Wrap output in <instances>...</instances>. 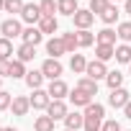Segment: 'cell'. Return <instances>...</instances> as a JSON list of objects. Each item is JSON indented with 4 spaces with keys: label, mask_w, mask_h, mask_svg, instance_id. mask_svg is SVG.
I'll use <instances>...</instances> for the list:
<instances>
[{
    "label": "cell",
    "mask_w": 131,
    "mask_h": 131,
    "mask_svg": "<svg viewBox=\"0 0 131 131\" xmlns=\"http://www.w3.org/2000/svg\"><path fill=\"white\" fill-rule=\"evenodd\" d=\"M57 10L62 16H75L80 8H77V0H57Z\"/></svg>",
    "instance_id": "16"
},
{
    "label": "cell",
    "mask_w": 131,
    "mask_h": 131,
    "mask_svg": "<svg viewBox=\"0 0 131 131\" xmlns=\"http://www.w3.org/2000/svg\"><path fill=\"white\" fill-rule=\"evenodd\" d=\"M70 67H72V72H75V75H85V70H88V59H85L82 54H72Z\"/></svg>",
    "instance_id": "19"
},
{
    "label": "cell",
    "mask_w": 131,
    "mask_h": 131,
    "mask_svg": "<svg viewBox=\"0 0 131 131\" xmlns=\"http://www.w3.org/2000/svg\"><path fill=\"white\" fill-rule=\"evenodd\" d=\"M116 59H118L121 64H131V46H128V44L116 46Z\"/></svg>",
    "instance_id": "24"
},
{
    "label": "cell",
    "mask_w": 131,
    "mask_h": 131,
    "mask_svg": "<svg viewBox=\"0 0 131 131\" xmlns=\"http://www.w3.org/2000/svg\"><path fill=\"white\" fill-rule=\"evenodd\" d=\"M46 54H51V59H59L62 54H67V46H64L62 39H49L46 41Z\"/></svg>",
    "instance_id": "12"
},
{
    "label": "cell",
    "mask_w": 131,
    "mask_h": 131,
    "mask_svg": "<svg viewBox=\"0 0 131 131\" xmlns=\"http://www.w3.org/2000/svg\"><path fill=\"white\" fill-rule=\"evenodd\" d=\"M16 54H18V59H21V62L26 64V62H31V59L36 57V46H31V44H21Z\"/></svg>",
    "instance_id": "21"
},
{
    "label": "cell",
    "mask_w": 131,
    "mask_h": 131,
    "mask_svg": "<svg viewBox=\"0 0 131 131\" xmlns=\"http://www.w3.org/2000/svg\"><path fill=\"white\" fill-rule=\"evenodd\" d=\"M85 77H90V80H103V77H108V70H105V62H98V59H93V62H88V70H85Z\"/></svg>",
    "instance_id": "3"
},
{
    "label": "cell",
    "mask_w": 131,
    "mask_h": 131,
    "mask_svg": "<svg viewBox=\"0 0 131 131\" xmlns=\"http://www.w3.org/2000/svg\"><path fill=\"white\" fill-rule=\"evenodd\" d=\"M34 131H54V118L51 116H39L34 121Z\"/></svg>",
    "instance_id": "22"
},
{
    "label": "cell",
    "mask_w": 131,
    "mask_h": 131,
    "mask_svg": "<svg viewBox=\"0 0 131 131\" xmlns=\"http://www.w3.org/2000/svg\"><path fill=\"white\" fill-rule=\"evenodd\" d=\"M28 100H31V108H36V111H46L49 103H51V95H49L46 90L39 88V90H34V95H31Z\"/></svg>",
    "instance_id": "6"
},
{
    "label": "cell",
    "mask_w": 131,
    "mask_h": 131,
    "mask_svg": "<svg viewBox=\"0 0 131 131\" xmlns=\"http://www.w3.org/2000/svg\"><path fill=\"white\" fill-rule=\"evenodd\" d=\"M64 131H67V128H64Z\"/></svg>",
    "instance_id": "46"
},
{
    "label": "cell",
    "mask_w": 131,
    "mask_h": 131,
    "mask_svg": "<svg viewBox=\"0 0 131 131\" xmlns=\"http://www.w3.org/2000/svg\"><path fill=\"white\" fill-rule=\"evenodd\" d=\"M0 131H3V128H0Z\"/></svg>",
    "instance_id": "47"
},
{
    "label": "cell",
    "mask_w": 131,
    "mask_h": 131,
    "mask_svg": "<svg viewBox=\"0 0 131 131\" xmlns=\"http://www.w3.org/2000/svg\"><path fill=\"white\" fill-rule=\"evenodd\" d=\"M77 88H80V90H85V93H90V95H98V82H95V80H90V77H80Z\"/></svg>",
    "instance_id": "27"
},
{
    "label": "cell",
    "mask_w": 131,
    "mask_h": 131,
    "mask_svg": "<svg viewBox=\"0 0 131 131\" xmlns=\"http://www.w3.org/2000/svg\"><path fill=\"white\" fill-rule=\"evenodd\" d=\"M62 41H64V46H67V51H70V54H75V49L80 46V41H77V34H75V31H72V34H64V36H62Z\"/></svg>",
    "instance_id": "29"
},
{
    "label": "cell",
    "mask_w": 131,
    "mask_h": 131,
    "mask_svg": "<svg viewBox=\"0 0 131 131\" xmlns=\"http://www.w3.org/2000/svg\"><path fill=\"white\" fill-rule=\"evenodd\" d=\"M0 31H3V36H5V39H16V36H23L21 21H16V18H8V21H3V23H0Z\"/></svg>",
    "instance_id": "4"
},
{
    "label": "cell",
    "mask_w": 131,
    "mask_h": 131,
    "mask_svg": "<svg viewBox=\"0 0 131 131\" xmlns=\"http://www.w3.org/2000/svg\"><path fill=\"white\" fill-rule=\"evenodd\" d=\"M123 113H126V118H131V100L126 103V108H123Z\"/></svg>",
    "instance_id": "39"
},
{
    "label": "cell",
    "mask_w": 131,
    "mask_h": 131,
    "mask_svg": "<svg viewBox=\"0 0 131 131\" xmlns=\"http://www.w3.org/2000/svg\"><path fill=\"white\" fill-rule=\"evenodd\" d=\"M0 90H3V77H0Z\"/></svg>",
    "instance_id": "43"
},
{
    "label": "cell",
    "mask_w": 131,
    "mask_h": 131,
    "mask_svg": "<svg viewBox=\"0 0 131 131\" xmlns=\"http://www.w3.org/2000/svg\"><path fill=\"white\" fill-rule=\"evenodd\" d=\"M70 100H72L75 108H88V105L93 103V95L85 93V90H80V88H75V90L70 93Z\"/></svg>",
    "instance_id": "10"
},
{
    "label": "cell",
    "mask_w": 131,
    "mask_h": 131,
    "mask_svg": "<svg viewBox=\"0 0 131 131\" xmlns=\"http://www.w3.org/2000/svg\"><path fill=\"white\" fill-rule=\"evenodd\" d=\"M116 3H118V0H116Z\"/></svg>",
    "instance_id": "45"
},
{
    "label": "cell",
    "mask_w": 131,
    "mask_h": 131,
    "mask_svg": "<svg viewBox=\"0 0 131 131\" xmlns=\"http://www.w3.org/2000/svg\"><path fill=\"white\" fill-rule=\"evenodd\" d=\"M105 82H108V88H111V90H118V88L123 85V75H121L118 70H113V72H108Z\"/></svg>",
    "instance_id": "26"
},
{
    "label": "cell",
    "mask_w": 131,
    "mask_h": 131,
    "mask_svg": "<svg viewBox=\"0 0 131 131\" xmlns=\"http://www.w3.org/2000/svg\"><path fill=\"white\" fill-rule=\"evenodd\" d=\"M10 54H13V44H10V39H0V59H10Z\"/></svg>",
    "instance_id": "31"
},
{
    "label": "cell",
    "mask_w": 131,
    "mask_h": 131,
    "mask_svg": "<svg viewBox=\"0 0 131 131\" xmlns=\"http://www.w3.org/2000/svg\"><path fill=\"white\" fill-rule=\"evenodd\" d=\"M85 131H100L103 128V116H105V108L100 103H90L85 108Z\"/></svg>",
    "instance_id": "1"
},
{
    "label": "cell",
    "mask_w": 131,
    "mask_h": 131,
    "mask_svg": "<svg viewBox=\"0 0 131 131\" xmlns=\"http://www.w3.org/2000/svg\"><path fill=\"white\" fill-rule=\"evenodd\" d=\"M118 39L121 41H131V23H118Z\"/></svg>",
    "instance_id": "35"
},
{
    "label": "cell",
    "mask_w": 131,
    "mask_h": 131,
    "mask_svg": "<svg viewBox=\"0 0 131 131\" xmlns=\"http://www.w3.org/2000/svg\"><path fill=\"white\" fill-rule=\"evenodd\" d=\"M108 5H111V0H90V13L93 16H103Z\"/></svg>",
    "instance_id": "28"
},
{
    "label": "cell",
    "mask_w": 131,
    "mask_h": 131,
    "mask_svg": "<svg viewBox=\"0 0 131 131\" xmlns=\"http://www.w3.org/2000/svg\"><path fill=\"white\" fill-rule=\"evenodd\" d=\"M95 57H98V62H108V59H113V57H116V46L98 44V46H95Z\"/></svg>",
    "instance_id": "20"
},
{
    "label": "cell",
    "mask_w": 131,
    "mask_h": 131,
    "mask_svg": "<svg viewBox=\"0 0 131 131\" xmlns=\"http://www.w3.org/2000/svg\"><path fill=\"white\" fill-rule=\"evenodd\" d=\"M0 77H10V59H0Z\"/></svg>",
    "instance_id": "38"
},
{
    "label": "cell",
    "mask_w": 131,
    "mask_h": 131,
    "mask_svg": "<svg viewBox=\"0 0 131 131\" xmlns=\"http://www.w3.org/2000/svg\"><path fill=\"white\" fill-rule=\"evenodd\" d=\"M23 44H31V46H36V44H41V39H44V34L39 31V26H28V28H23Z\"/></svg>",
    "instance_id": "13"
},
{
    "label": "cell",
    "mask_w": 131,
    "mask_h": 131,
    "mask_svg": "<svg viewBox=\"0 0 131 131\" xmlns=\"http://www.w3.org/2000/svg\"><path fill=\"white\" fill-rule=\"evenodd\" d=\"M126 13L131 16V0H126Z\"/></svg>",
    "instance_id": "40"
},
{
    "label": "cell",
    "mask_w": 131,
    "mask_h": 131,
    "mask_svg": "<svg viewBox=\"0 0 131 131\" xmlns=\"http://www.w3.org/2000/svg\"><path fill=\"white\" fill-rule=\"evenodd\" d=\"M100 131H123V128H121V123L116 118H111V121H103V128Z\"/></svg>",
    "instance_id": "37"
},
{
    "label": "cell",
    "mask_w": 131,
    "mask_h": 131,
    "mask_svg": "<svg viewBox=\"0 0 131 131\" xmlns=\"http://www.w3.org/2000/svg\"><path fill=\"white\" fill-rule=\"evenodd\" d=\"M131 100V93L126 90V88H118V90H111V95H108V103L113 105V108H126V103Z\"/></svg>",
    "instance_id": "5"
},
{
    "label": "cell",
    "mask_w": 131,
    "mask_h": 131,
    "mask_svg": "<svg viewBox=\"0 0 131 131\" xmlns=\"http://www.w3.org/2000/svg\"><path fill=\"white\" fill-rule=\"evenodd\" d=\"M21 18H23L26 23H31V26H34V23H39L44 16H41V8H39L36 3H26V5H23V13H21Z\"/></svg>",
    "instance_id": "7"
},
{
    "label": "cell",
    "mask_w": 131,
    "mask_h": 131,
    "mask_svg": "<svg viewBox=\"0 0 131 131\" xmlns=\"http://www.w3.org/2000/svg\"><path fill=\"white\" fill-rule=\"evenodd\" d=\"M72 18H75V26H77L80 31H88V28L93 26V21H95V16L90 13V8H88V10H85V8H80Z\"/></svg>",
    "instance_id": "8"
},
{
    "label": "cell",
    "mask_w": 131,
    "mask_h": 131,
    "mask_svg": "<svg viewBox=\"0 0 131 131\" xmlns=\"http://www.w3.org/2000/svg\"><path fill=\"white\" fill-rule=\"evenodd\" d=\"M67 105H64V100H51L49 103V108H46V116H51L54 121H59V118H67Z\"/></svg>",
    "instance_id": "11"
},
{
    "label": "cell",
    "mask_w": 131,
    "mask_h": 131,
    "mask_svg": "<svg viewBox=\"0 0 131 131\" xmlns=\"http://www.w3.org/2000/svg\"><path fill=\"white\" fill-rule=\"evenodd\" d=\"M3 8H5V0H0V10H3Z\"/></svg>",
    "instance_id": "41"
},
{
    "label": "cell",
    "mask_w": 131,
    "mask_h": 131,
    "mask_svg": "<svg viewBox=\"0 0 131 131\" xmlns=\"http://www.w3.org/2000/svg\"><path fill=\"white\" fill-rule=\"evenodd\" d=\"M3 131H18V128H13V126H10V128H3Z\"/></svg>",
    "instance_id": "42"
},
{
    "label": "cell",
    "mask_w": 131,
    "mask_h": 131,
    "mask_svg": "<svg viewBox=\"0 0 131 131\" xmlns=\"http://www.w3.org/2000/svg\"><path fill=\"white\" fill-rule=\"evenodd\" d=\"M28 72H26V64L21 62V59H13L10 62V77L13 80H21V77H26Z\"/></svg>",
    "instance_id": "23"
},
{
    "label": "cell",
    "mask_w": 131,
    "mask_h": 131,
    "mask_svg": "<svg viewBox=\"0 0 131 131\" xmlns=\"http://www.w3.org/2000/svg\"><path fill=\"white\" fill-rule=\"evenodd\" d=\"M77 41H80V46H93L95 36H93L90 31H77Z\"/></svg>",
    "instance_id": "34"
},
{
    "label": "cell",
    "mask_w": 131,
    "mask_h": 131,
    "mask_svg": "<svg viewBox=\"0 0 131 131\" xmlns=\"http://www.w3.org/2000/svg\"><path fill=\"white\" fill-rule=\"evenodd\" d=\"M13 105V95L8 93V90H0V111H5V108H10Z\"/></svg>",
    "instance_id": "36"
},
{
    "label": "cell",
    "mask_w": 131,
    "mask_h": 131,
    "mask_svg": "<svg viewBox=\"0 0 131 131\" xmlns=\"http://www.w3.org/2000/svg\"><path fill=\"white\" fill-rule=\"evenodd\" d=\"M128 67H131V64H128Z\"/></svg>",
    "instance_id": "44"
},
{
    "label": "cell",
    "mask_w": 131,
    "mask_h": 131,
    "mask_svg": "<svg viewBox=\"0 0 131 131\" xmlns=\"http://www.w3.org/2000/svg\"><path fill=\"white\" fill-rule=\"evenodd\" d=\"M28 108H31V100H28V98H23V95H16V98H13V105H10L13 116H26Z\"/></svg>",
    "instance_id": "15"
},
{
    "label": "cell",
    "mask_w": 131,
    "mask_h": 131,
    "mask_svg": "<svg viewBox=\"0 0 131 131\" xmlns=\"http://www.w3.org/2000/svg\"><path fill=\"white\" fill-rule=\"evenodd\" d=\"M64 126H67V131H80V128H85V116L82 113H67Z\"/></svg>",
    "instance_id": "14"
},
{
    "label": "cell",
    "mask_w": 131,
    "mask_h": 131,
    "mask_svg": "<svg viewBox=\"0 0 131 131\" xmlns=\"http://www.w3.org/2000/svg\"><path fill=\"white\" fill-rule=\"evenodd\" d=\"M39 8H41V16H54L57 3H54V0H41V3H39Z\"/></svg>",
    "instance_id": "33"
},
{
    "label": "cell",
    "mask_w": 131,
    "mask_h": 131,
    "mask_svg": "<svg viewBox=\"0 0 131 131\" xmlns=\"http://www.w3.org/2000/svg\"><path fill=\"white\" fill-rule=\"evenodd\" d=\"M41 72H44L46 80H59V75L64 72V67H62V62H59V59H51V57H49V59L41 64Z\"/></svg>",
    "instance_id": "2"
},
{
    "label": "cell",
    "mask_w": 131,
    "mask_h": 131,
    "mask_svg": "<svg viewBox=\"0 0 131 131\" xmlns=\"http://www.w3.org/2000/svg\"><path fill=\"white\" fill-rule=\"evenodd\" d=\"M100 18H103V23H108V26H111V23H116V21H118V8H116V5H108V8H105V13H103Z\"/></svg>",
    "instance_id": "30"
},
{
    "label": "cell",
    "mask_w": 131,
    "mask_h": 131,
    "mask_svg": "<svg viewBox=\"0 0 131 131\" xmlns=\"http://www.w3.org/2000/svg\"><path fill=\"white\" fill-rule=\"evenodd\" d=\"M23 5H26L23 0H5V8H3V10H8V13H18V16H21V13H23Z\"/></svg>",
    "instance_id": "32"
},
{
    "label": "cell",
    "mask_w": 131,
    "mask_h": 131,
    "mask_svg": "<svg viewBox=\"0 0 131 131\" xmlns=\"http://www.w3.org/2000/svg\"><path fill=\"white\" fill-rule=\"evenodd\" d=\"M57 28H59V23H57L54 16H44V18L39 21V31H41V34H57Z\"/></svg>",
    "instance_id": "17"
},
{
    "label": "cell",
    "mask_w": 131,
    "mask_h": 131,
    "mask_svg": "<svg viewBox=\"0 0 131 131\" xmlns=\"http://www.w3.org/2000/svg\"><path fill=\"white\" fill-rule=\"evenodd\" d=\"M116 31H111V28H103L100 34H98V44H105V46H113L116 44Z\"/></svg>",
    "instance_id": "25"
},
{
    "label": "cell",
    "mask_w": 131,
    "mask_h": 131,
    "mask_svg": "<svg viewBox=\"0 0 131 131\" xmlns=\"http://www.w3.org/2000/svg\"><path fill=\"white\" fill-rule=\"evenodd\" d=\"M46 93L51 95V100H62L64 95H70V88H67V82H64V80H51Z\"/></svg>",
    "instance_id": "9"
},
{
    "label": "cell",
    "mask_w": 131,
    "mask_h": 131,
    "mask_svg": "<svg viewBox=\"0 0 131 131\" xmlns=\"http://www.w3.org/2000/svg\"><path fill=\"white\" fill-rule=\"evenodd\" d=\"M23 80H26V85H28L31 90H39V88H41V82H44V72H41V70H31Z\"/></svg>",
    "instance_id": "18"
}]
</instances>
